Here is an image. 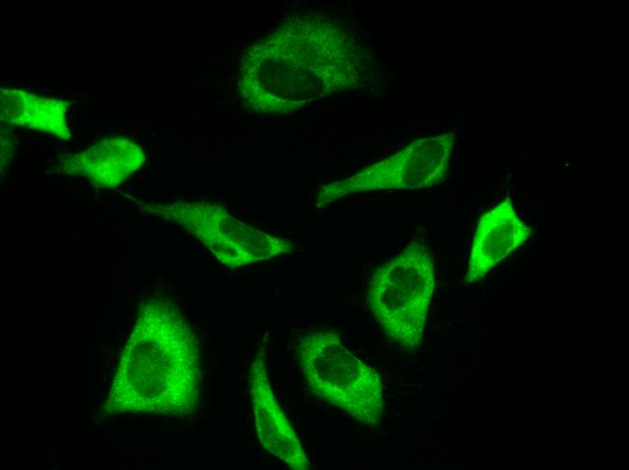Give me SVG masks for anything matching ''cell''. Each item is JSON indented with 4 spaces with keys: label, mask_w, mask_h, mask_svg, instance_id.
Instances as JSON below:
<instances>
[{
    "label": "cell",
    "mask_w": 629,
    "mask_h": 470,
    "mask_svg": "<svg viewBox=\"0 0 629 470\" xmlns=\"http://www.w3.org/2000/svg\"><path fill=\"white\" fill-rule=\"evenodd\" d=\"M202 387L200 343L183 312L162 298L142 303L106 410L188 415L200 402Z\"/></svg>",
    "instance_id": "1"
},
{
    "label": "cell",
    "mask_w": 629,
    "mask_h": 470,
    "mask_svg": "<svg viewBox=\"0 0 629 470\" xmlns=\"http://www.w3.org/2000/svg\"><path fill=\"white\" fill-rule=\"evenodd\" d=\"M434 290V256L419 240L380 265L369 282L366 303L374 320L408 354L422 344Z\"/></svg>",
    "instance_id": "2"
},
{
    "label": "cell",
    "mask_w": 629,
    "mask_h": 470,
    "mask_svg": "<svg viewBox=\"0 0 629 470\" xmlns=\"http://www.w3.org/2000/svg\"><path fill=\"white\" fill-rule=\"evenodd\" d=\"M296 352L314 395L361 424L371 428L379 426L384 413L380 376L343 344L338 332L305 334L298 340Z\"/></svg>",
    "instance_id": "3"
},
{
    "label": "cell",
    "mask_w": 629,
    "mask_h": 470,
    "mask_svg": "<svg viewBox=\"0 0 629 470\" xmlns=\"http://www.w3.org/2000/svg\"><path fill=\"white\" fill-rule=\"evenodd\" d=\"M140 210L183 227L230 268L262 262L292 249L287 240L252 227L212 202H148Z\"/></svg>",
    "instance_id": "4"
},
{
    "label": "cell",
    "mask_w": 629,
    "mask_h": 470,
    "mask_svg": "<svg viewBox=\"0 0 629 470\" xmlns=\"http://www.w3.org/2000/svg\"><path fill=\"white\" fill-rule=\"evenodd\" d=\"M455 139L454 134H443L417 140L353 176L324 186L317 206L357 192L421 189L440 183L447 174Z\"/></svg>",
    "instance_id": "5"
},
{
    "label": "cell",
    "mask_w": 629,
    "mask_h": 470,
    "mask_svg": "<svg viewBox=\"0 0 629 470\" xmlns=\"http://www.w3.org/2000/svg\"><path fill=\"white\" fill-rule=\"evenodd\" d=\"M248 379L256 432L263 448L291 469H309L302 443L274 395L259 353L251 363Z\"/></svg>",
    "instance_id": "6"
},
{
    "label": "cell",
    "mask_w": 629,
    "mask_h": 470,
    "mask_svg": "<svg viewBox=\"0 0 629 470\" xmlns=\"http://www.w3.org/2000/svg\"><path fill=\"white\" fill-rule=\"evenodd\" d=\"M532 229L516 213L510 197L483 213L476 225L465 281L482 279L531 236Z\"/></svg>",
    "instance_id": "7"
},
{
    "label": "cell",
    "mask_w": 629,
    "mask_h": 470,
    "mask_svg": "<svg viewBox=\"0 0 629 470\" xmlns=\"http://www.w3.org/2000/svg\"><path fill=\"white\" fill-rule=\"evenodd\" d=\"M145 162L142 148L123 137L105 138L86 150L68 156L61 170L80 175L102 188H114L139 169Z\"/></svg>",
    "instance_id": "8"
},
{
    "label": "cell",
    "mask_w": 629,
    "mask_h": 470,
    "mask_svg": "<svg viewBox=\"0 0 629 470\" xmlns=\"http://www.w3.org/2000/svg\"><path fill=\"white\" fill-rule=\"evenodd\" d=\"M0 100L3 120L47 132L61 139L70 137L65 118L68 103L14 89H2Z\"/></svg>",
    "instance_id": "9"
}]
</instances>
